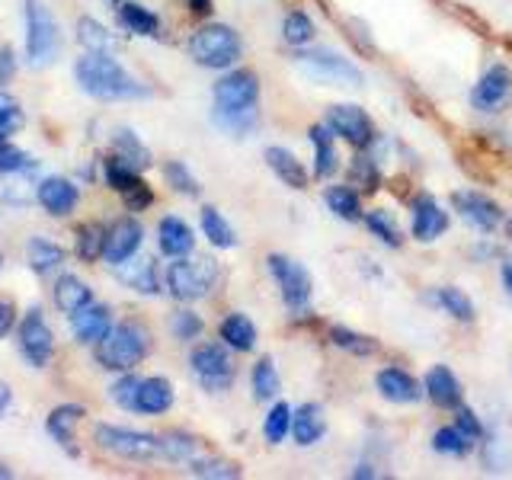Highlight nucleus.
Listing matches in <instances>:
<instances>
[{
  "label": "nucleus",
  "instance_id": "nucleus-1",
  "mask_svg": "<svg viewBox=\"0 0 512 480\" xmlns=\"http://www.w3.org/2000/svg\"><path fill=\"white\" fill-rule=\"evenodd\" d=\"M263 84L253 68H231L221 71V77L212 84V125L228 138L244 141L260 132L263 112H260Z\"/></svg>",
  "mask_w": 512,
  "mask_h": 480
},
{
  "label": "nucleus",
  "instance_id": "nucleus-43",
  "mask_svg": "<svg viewBox=\"0 0 512 480\" xmlns=\"http://www.w3.org/2000/svg\"><path fill=\"white\" fill-rule=\"evenodd\" d=\"M106 224L103 221H84L77 224L74 231V253L80 256L84 263H96L103 260V250H106Z\"/></svg>",
  "mask_w": 512,
  "mask_h": 480
},
{
  "label": "nucleus",
  "instance_id": "nucleus-52",
  "mask_svg": "<svg viewBox=\"0 0 512 480\" xmlns=\"http://www.w3.org/2000/svg\"><path fill=\"white\" fill-rule=\"evenodd\" d=\"M23 109L10 93H0V138H10L16 128H23Z\"/></svg>",
  "mask_w": 512,
  "mask_h": 480
},
{
  "label": "nucleus",
  "instance_id": "nucleus-58",
  "mask_svg": "<svg viewBox=\"0 0 512 480\" xmlns=\"http://www.w3.org/2000/svg\"><path fill=\"white\" fill-rule=\"evenodd\" d=\"M500 282H503V292L512 301V260H500Z\"/></svg>",
  "mask_w": 512,
  "mask_h": 480
},
{
  "label": "nucleus",
  "instance_id": "nucleus-47",
  "mask_svg": "<svg viewBox=\"0 0 512 480\" xmlns=\"http://www.w3.org/2000/svg\"><path fill=\"white\" fill-rule=\"evenodd\" d=\"M160 173H164V183L176 192V196H186V199H199L202 196L199 176L189 170L186 160H164Z\"/></svg>",
  "mask_w": 512,
  "mask_h": 480
},
{
  "label": "nucleus",
  "instance_id": "nucleus-60",
  "mask_svg": "<svg viewBox=\"0 0 512 480\" xmlns=\"http://www.w3.org/2000/svg\"><path fill=\"white\" fill-rule=\"evenodd\" d=\"M500 231H503V237H506V244L512 247V212L506 215V221H503V228H500Z\"/></svg>",
  "mask_w": 512,
  "mask_h": 480
},
{
  "label": "nucleus",
  "instance_id": "nucleus-5",
  "mask_svg": "<svg viewBox=\"0 0 512 480\" xmlns=\"http://www.w3.org/2000/svg\"><path fill=\"white\" fill-rule=\"evenodd\" d=\"M186 55L192 64L205 71H231L244 58V39L231 23L205 20L192 36L186 39Z\"/></svg>",
  "mask_w": 512,
  "mask_h": 480
},
{
  "label": "nucleus",
  "instance_id": "nucleus-35",
  "mask_svg": "<svg viewBox=\"0 0 512 480\" xmlns=\"http://www.w3.org/2000/svg\"><path fill=\"white\" fill-rule=\"evenodd\" d=\"M477 442L471 436H464V432L455 426V423H445V426H436L429 436V452L439 455V458H452V461H464L477 452Z\"/></svg>",
  "mask_w": 512,
  "mask_h": 480
},
{
  "label": "nucleus",
  "instance_id": "nucleus-33",
  "mask_svg": "<svg viewBox=\"0 0 512 480\" xmlns=\"http://www.w3.org/2000/svg\"><path fill=\"white\" fill-rule=\"evenodd\" d=\"M327 343L333 349L346 352L352 359H375L381 352V340L372 333H362V330H352L346 324H330L327 327Z\"/></svg>",
  "mask_w": 512,
  "mask_h": 480
},
{
  "label": "nucleus",
  "instance_id": "nucleus-23",
  "mask_svg": "<svg viewBox=\"0 0 512 480\" xmlns=\"http://www.w3.org/2000/svg\"><path fill=\"white\" fill-rule=\"evenodd\" d=\"M112 308L109 304H96L90 301L87 308H80L77 314H71V333L80 346H96L103 343L112 333Z\"/></svg>",
  "mask_w": 512,
  "mask_h": 480
},
{
  "label": "nucleus",
  "instance_id": "nucleus-55",
  "mask_svg": "<svg viewBox=\"0 0 512 480\" xmlns=\"http://www.w3.org/2000/svg\"><path fill=\"white\" fill-rule=\"evenodd\" d=\"M13 74H16V58H13V48H10V45H4V48H0V87L10 84Z\"/></svg>",
  "mask_w": 512,
  "mask_h": 480
},
{
  "label": "nucleus",
  "instance_id": "nucleus-13",
  "mask_svg": "<svg viewBox=\"0 0 512 480\" xmlns=\"http://www.w3.org/2000/svg\"><path fill=\"white\" fill-rule=\"evenodd\" d=\"M100 164H103V180H106V186H109L112 192H119L128 212H132V215L148 212V208L154 205V189H151L148 180L141 176V170L132 167V164H128V160L119 157V154H112V157L100 160Z\"/></svg>",
  "mask_w": 512,
  "mask_h": 480
},
{
  "label": "nucleus",
  "instance_id": "nucleus-16",
  "mask_svg": "<svg viewBox=\"0 0 512 480\" xmlns=\"http://www.w3.org/2000/svg\"><path fill=\"white\" fill-rule=\"evenodd\" d=\"M372 384H375V394L391 407H416V404H423V400H426L423 378H416L410 368L397 365V362L381 365L375 372V378H372Z\"/></svg>",
  "mask_w": 512,
  "mask_h": 480
},
{
  "label": "nucleus",
  "instance_id": "nucleus-2",
  "mask_svg": "<svg viewBox=\"0 0 512 480\" xmlns=\"http://www.w3.org/2000/svg\"><path fill=\"white\" fill-rule=\"evenodd\" d=\"M74 80L87 96L103 103L148 100L151 96V87L141 84L135 74H128L112 52H84L74 64Z\"/></svg>",
  "mask_w": 512,
  "mask_h": 480
},
{
  "label": "nucleus",
  "instance_id": "nucleus-15",
  "mask_svg": "<svg viewBox=\"0 0 512 480\" xmlns=\"http://www.w3.org/2000/svg\"><path fill=\"white\" fill-rule=\"evenodd\" d=\"M407 212H410V240H416V244H436L452 228V212L432 192H416L407 202Z\"/></svg>",
  "mask_w": 512,
  "mask_h": 480
},
{
  "label": "nucleus",
  "instance_id": "nucleus-41",
  "mask_svg": "<svg viewBox=\"0 0 512 480\" xmlns=\"http://www.w3.org/2000/svg\"><path fill=\"white\" fill-rule=\"evenodd\" d=\"M52 298H55V308L71 317V314H77L80 308H87V304L93 301V288L84 279L64 272V276H58V282L52 288Z\"/></svg>",
  "mask_w": 512,
  "mask_h": 480
},
{
  "label": "nucleus",
  "instance_id": "nucleus-21",
  "mask_svg": "<svg viewBox=\"0 0 512 480\" xmlns=\"http://www.w3.org/2000/svg\"><path fill=\"white\" fill-rule=\"evenodd\" d=\"M308 141H311V151H314V164H311V176L320 183H330L336 173H340V148H336V138L333 128L327 122H314L308 125Z\"/></svg>",
  "mask_w": 512,
  "mask_h": 480
},
{
  "label": "nucleus",
  "instance_id": "nucleus-42",
  "mask_svg": "<svg viewBox=\"0 0 512 480\" xmlns=\"http://www.w3.org/2000/svg\"><path fill=\"white\" fill-rule=\"evenodd\" d=\"M64 247L55 244V240H45V237H32L29 247H26V260H29V269L36 272V276H52L55 269L64 266Z\"/></svg>",
  "mask_w": 512,
  "mask_h": 480
},
{
  "label": "nucleus",
  "instance_id": "nucleus-38",
  "mask_svg": "<svg viewBox=\"0 0 512 480\" xmlns=\"http://www.w3.org/2000/svg\"><path fill=\"white\" fill-rule=\"evenodd\" d=\"M199 228H202V237L215 250H234L240 244L234 224L224 218V212H221L218 205H202L199 208Z\"/></svg>",
  "mask_w": 512,
  "mask_h": 480
},
{
  "label": "nucleus",
  "instance_id": "nucleus-54",
  "mask_svg": "<svg viewBox=\"0 0 512 480\" xmlns=\"http://www.w3.org/2000/svg\"><path fill=\"white\" fill-rule=\"evenodd\" d=\"M13 327H16V308H13V301L0 298V340H4V336H10Z\"/></svg>",
  "mask_w": 512,
  "mask_h": 480
},
{
  "label": "nucleus",
  "instance_id": "nucleus-22",
  "mask_svg": "<svg viewBox=\"0 0 512 480\" xmlns=\"http://www.w3.org/2000/svg\"><path fill=\"white\" fill-rule=\"evenodd\" d=\"M157 250L167 260H180V256L196 253V231L180 215H164L157 221Z\"/></svg>",
  "mask_w": 512,
  "mask_h": 480
},
{
  "label": "nucleus",
  "instance_id": "nucleus-36",
  "mask_svg": "<svg viewBox=\"0 0 512 480\" xmlns=\"http://www.w3.org/2000/svg\"><path fill=\"white\" fill-rule=\"evenodd\" d=\"M362 228L368 237H375L378 244L388 250H404V244H407L404 228H400V221L388 212V208H365Z\"/></svg>",
  "mask_w": 512,
  "mask_h": 480
},
{
  "label": "nucleus",
  "instance_id": "nucleus-39",
  "mask_svg": "<svg viewBox=\"0 0 512 480\" xmlns=\"http://www.w3.org/2000/svg\"><path fill=\"white\" fill-rule=\"evenodd\" d=\"M292 420H295V407L288 404L285 397L272 400V404L266 407V413H263V426H260L266 445L279 448V445H285L288 439H292Z\"/></svg>",
  "mask_w": 512,
  "mask_h": 480
},
{
  "label": "nucleus",
  "instance_id": "nucleus-19",
  "mask_svg": "<svg viewBox=\"0 0 512 480\" xmlns=\"http://www.w3.org/2000/svg\"><path fill=\"white\" fill-rule=\"evenodd\" d=\"M144 244V224L135 215H122L109 224L106 231V250H103V263L109 266H122L132 256H138Z\"/></svg>",
  "mask_w": 512,
  "mask_h": 480
},
{
  "label": "nucleus",
  "instance_id": "nucleus-27",
  "mask_svg": "<svg viewBox=\"0 0 512 480\" xmlns=\"http://www.w3.org/2000/svg\"><path fill=\"white\" fill-rule=\"evenodd\" d=\"M218 340L234 349L237 356H250L260 346V327L253 324V317L244 311H228L218 320Z\"/></svg>",
  "mask_w": 512,
  "mask_h": 480
},
{
  "label": "nucleus",
  "instance_id": "nucleus-50",
  "mask_svg": "<svg viewBox=\"0 0 512 480\" xmlns=\"http://www.w3.org/2000/svg\"><path fill=\"white\" fill-rule=\"evenodd\" d=\"M138 388H141V375H135V372H119V378L109 384V400L116 407H122L125 413H132L135 410Z\"/></svg>",
  "mask_w": 512,
  "mask_h": 480
},
{
  "label": "nucleus",
  "instance_id": "nucleus-20",
  "mask_svg": "<svg viewBox=\"0 0 512 480\" xmlns=\"http://www.w3.org/2000/svg\"><path fill=\"white\" fill-rule=\"evenodd\" d=\"M263 160H266L269 173L276 176L282 186H288L292 192L311 189V180H314L311 167H304V160L292 148H285V144H269V148H263Z\"/></svg>",
  "mask_w": 512,
  "mask_h": 480
},
{
  "label": "nucleus",
  "instance_id": "nucleus-10",
  "mask_svg": "<svg viewBox=\"0 0 512 480\" xmlns=\"http://www.w3.org/2000/svg\"><path fill=\"white\" fill-rule=\"evenodd\" d=\"M93 442L100 445L103 452L116 455L122 461L148 464V461L160 458V436H154V432L128 429V426H116V423H96Z\"/></svg>",
  "mask_w": 512,
  "mask_h": 480
},
{
  "label": "nucleus",
  "instance_id": "nucleus-9",
  "mask_svg": "<svg viewBox=\"0 0 512 480\" xmlns=\"http://www.w3.org/2000/svg\"><path fill=\"white\" fill-rule=\"evenodd\" d=\"M26 61L32 68H45L61 55V29L55 13L42 0H26Z\"/></svg>",
  "mask_w": 512,
  "mask_h": 480
},
{
  "label": "nucleus",
  "instance_id": "nucleus-40",
  "mask_svg": "<svg viewBox=\"0 0 512 480\" xmlns=\"http://www.w3.org/2000/svg\"><path fill=\"white\" fill-rule=\"evenodd\" d=\"M202 455V439L196 432L186 429H170L160 436V461L167 464H189L192 458Z\"/></svg>",
  "mask_w": 512,
  "mask_h": 480
},
{
  "label": "nucleus",
  "instance_id": "nucleus-25",
  "mask_svg": "<svg viewBox=\"0 0 512 480\" xmlns=\"http://www.w3.org/2000/svg\"><path fill=\"white\" fill-rule=\"evenodd\" d=\"M327 410L320 400H304L295 407V420H292V442L298 448H314L327 439Z\"/></svg>",
  "mask_w": 512,
  "mask_h": 480
},
{
  "label": "nucleus",
  "instance_id": "nucleus-56",
  "mask_svg": "<svg viewBox=\"0 0 512 480\" xmlns=\"http://www.w3.org/2000/svg\"><path fill=\"white\" fill-rule=\"evenodd\" d=\"M183 4L196 20H212V13H215V0H183Z\"/></svg>",
  "mask_w": 512,
  "mask_h": 480
},
{
  "label": "nucleus",
  "instance_id": "nucleus-63",
  "mask_svg": "<svg viewBox=\"0 0 512 480\" xmlns=\"http://www.w3.org/2000/svg\"><path fill=\"white\" fill-rule=\"evenodd\" d=\"M0 269H4V253H0Z\"/></svg>",
  "mask_w": 512,
  "mask_h": 480
},
{
  "label": "nucleus",
  "instance_id": "nucleus-6",
  "mask_svg": "<svg viewBox=\"0 0 512 480\" xmlns=\"http://www.w3.org/2000/svg\"><path fill=\"white\" fill-rule=\"evenodd\" d=\"M164 282L173 301L192 304L215 292L221 282V266L212 256H180V260H170Z\"/></svg>",
  "mask_w": 512,
  "mask_h": 480
},
{
  "label": "nucleus",
  "instance_id": "nucleus-59",
  "mask_svg": "<svg viewBox=\"0 0 512 480\" xmlns=\"http://www.w3.org/2000/svg\"><path fill=\"white\" fill-rule=\"evenodd\" d=\"M10 404H13V391H10V384L0 381V416H7Z\"/></svg>",
  "mask_w": 512,
  "mask_h": 480
},
{
  "label": "nucleus",
  "instance_id": "nucleus-4",
  "mask_svg": "<svg viewBox=\"0 0 512 480\" xmlns=\"http://www.w3.org/2000/svg\"><path fill=\"white\" fill-rule=\"evenodd\" d=\"M266 272H269L272 285H276L279 301H282V308L288 311V317H292V320H311L314 317V311H311V301H314L311 269L304 266L301 260H295V256L272 250L266 256Z\"/></svg>",
  "mask_w": 512,
  "mask_h": 480
},
{
  "label": "nucleus",
  "instance_id": "nucleus-49",
  "mask_svg": "<svg viewBox=\"0 0 512 480\" xmlns=\"http://www.w3.org/2000/svg\"><path fill=\"white\" fill-rule=\"evenodd\" d=\"M77 42L87 48V52H109L112 48V32L100 23L93 20V16H80L77 20Z\"/></svg>",
  "mask_w": 512,
  "mask_h": 480
},
{
  "label": "nucleus",
  "instance_id": "nucleus-30",
  "mask_svg": "<svg viewBox=\"0 0 512 480\" xmlns=\"http://www.w3.org/2000/svg\"><path fill=\"white\" fill-rule=\"evenodd\" d=\"M36 202L45 208V215L68 218L80 202V189L71 180H64V176H45L36 189Z\"/></svg>",
  "mask_w": 512,
  "mask_h": 480
},
{
  "label": "nucleus",
  "instance_id": "nucleus-61",
  "mask_svg": "<svg viewBox=\"0 0 512 480\" xmlns=\"http://www.w3.org/2000/svg\"><path fill=\"white\" fill-rule=\"evenodd\" d=\"M13 477V471L7 468V464H0V480H10Z\"/></svg>",
  "mask_w": 512,
  "mask_h": 480
},
{
  "label": "nucleus",
  "instance_id": "nucleus-45",
  "mask_svg": "<svg viewBox=\"0 0 512 480\" xmlns=\"http://www.w3.org/2000/svg\"><path fill=\"white\" fill-rule=\"evenodd\" d=\"M279 36L288 48H304V45H311L314 36H317V26L314 20L304 10H288L282 13V23H279Z\"/></svg>",
  "mask_w": 512,
  "mask_h": 480
},
{
  "label": "nucleus",
  "instance_id": "nucleus-26",
  "mask_svg": "<svg viewBox=\"0 0 512 480\" xmlns=\"http://www.w3.org/2000/svg\"><path fill=\"white\" fill-rule=\"evenodd\" d=\"M426 304H432L436 311H442L448 320H455V324H464L471 327L477 320V304L468 292H461L458 285H436L429 288V292L423 295Z\"/></svg>",
  "mask_w": 512,
  "mask_h": 480
},
{
  "label": "nucleus",
  "instance_id": "nucleus-24",
  "mask_svg": "<svg viewBox=\"0 0 512 480\" xmlns=\"http://www.w3.org/2000/svg\"><path fill=\"white\" fill-rule=\"evenodd\" d=\"M116 276L122 285H128L132 292H138L144 298H160L167 292V282H164V276H160V269L151 256H141V260L132 256L128 263L116 266Z\"/></svg>",
  "mask_w": 512,
  "mask_h": 480
},
{
  "label": "nucleus",
  "instance_id": "nucleus-46",
  "mask_svg": "<svg viewBox=\"0 0 512 480\" xmlns=\"http://www.w3.org/2000/svg\"><path fill=\"white\" fill-rule=\"evenodd\" d=\"M112 154L125 157L128 164L138 170H148L154 164V154L148 151V144H144L132 128H116V132H112Z\"/></svg>",
  "mask_w": 512,
  "mask_h": 480
},
{
  "label": "nucleus",
  "instance_id": "nucleus-3",
  "mask_svg": "<svg viewBox=\"0 0 512 480\" xmlns=\"http://www.w3.org/2000/svg\"><path fill=\"white\" fill-rule=\"evenodd\" d=\"M151 330L144 320L138 317H128L119 320L112 333L106 336L103 343L93 346V359L106 372H135V368L151 356Z\"/></svg>",
  "mask_w": 512,
  "mask_h": 480
},
{
  "label": "nucleus",
  "instance_id": "nucleus-48",
  "mask_svg": "<svg viewBox=\"0 0 512 480\" xmlns=\"http://www.w3.org/2000/svg\"><path fill=\"white\" fill-rule=\"evenodd\" d=\"M167 330L176 343H199L202 333H205V320L199 311H192V308H176L167 317Z\"/></svg>",
  "mask_w": 512,
  "mask_h": 480
},
{
  "label": "nucleus",
  "instance_id": "nucleus-12",
  "mask_svg": "<svg viewBox=\"0 0 512 480\" xmlns=\"http://www.w3.org/2000/svg\"><path fill=\"white\" fill-rule=\"evenodd\" d=\"M448 205H452V212L480 237H493L506 221V208L496 202L490 192H480L471 186L455 189L452 196H448Z\"/></svg>",
  "mask_w": 512,
  "mask_h": 480
},
{
  "label": "nucleus",
  "instance_id": "nucleus-34",
  "mask_svg": "<svg viewBox=\"0 0 512 480\" xmlns=\"http://www.w3.org/2000/svg\"><path fill=\"white\" fill-rule=\"evenodd\" d=\"M250 397L256 404H272L276 397H282V372L276 365V356H269V352H263L250 365Z\"/></svg>",
  "mask_w": 512,
  "mask_h": 480
},
{
  "label": "nucleus",
  "instance_id": "nucleus-53",
  "mask_svg": "<svg viewBox=\"0 0 512 480\" xmlns=\"http://www.w3.org/2000/svg\"><path fill=\"white\" fill-rule=\"evenodd\" d=\"M26 167H29V154L10 144V138H0V176L23 173Z\"/></svg>",
  "mask_w": 512,
  "mask_h": 480
},
{
  "label": "nucleus",
  "instance_id": "nucleus-37",
  "mask_svg": "<svg viewBox=\"0 0 512 480\" xmlns=\"http://www.w3.org/2000/svg\"><path fill=\"white\" fill-rule=\"evenodd\" d=\"M116 20L128 36H138V39H157L160 36V16L151 7L138 4V0H125V4H119Z\"/></svg>",
  "mask_w": 512,
  "mask_h": 480
},
{
  "label": "nucleus",
  "instance_id": "nucleus-51",
  "mask_svg": "<svg viewBox=\"0 0 512 480\" xmlns=\"http://www.w3.org/2000/svg\"><path fill=\"white\" fill-rule=\"evenodd\" d=\"M452 423L464 432V436H471L477 445L484 442V439H490V429H487V423L480 420V413L474 410V407H468V404H461L458 410H452Z\"/></svg>",
  "mask_w": 512,
  "mask_h": 480
},
{
  "label": "nucleus",
  "instance_id": "nucleus-14",
  "mask_svg": "<svg viewBox=\"0 0 512 480\" xmlns=\"http://www.w3.org/2000/svg\"><path fill=\"white\" fill-rule=\"evenodd\" d=\"M468 103L480 116H500L512 103V68L506 61H493L474 80V87L468 93Z\"/></svg>",
  "mask_w": 512,
  "mask_h": 480
},
{
  "label": "nucleus",
  "instance_id": "nucleus-8",
  "mask_svg": "<svg viewBox=\"0 0 512 480\" xmlns=\"http://www.w3.org/2000/svg\"><path fill=\"white\" fill-rule=\"evenodd\" d=\"M292 64L324 87H362V80H365L362 68L352 58L333 52L327 45H314V42L304 48H292Z\"/></svg>",
  "mask_w": 512,
  "mask_h": 480
},
{
  "label": "nucleus",
  "instance_id": "nucleus-62",
  "mask_svg": "<svg viewBox=\"0 0 512 480\" xmlns=\"http://www.w3.org/2000/svg\"><path fill=\"white\" fill-rule=\"evenodd\" d=\"M106 4H109V7H119V4H125V0H106Z\"/></svg>",
  "mask_w": 512,
  "mask_h": 480
},
{
  "label": "nucleus",
  "instance_id": "nucleus-11",
  "mask_svg": "<svg viewBox=\"0 0 512 480\" xmlns=\"http://www.w3.org/2000/svg\"><path fill=\"white\" fill-rule=\"evenodd\" d=\"M324 122L333 128V135L340 138L352 151H372L381 141V132L375 119L359 103H333L324 112Z\"/></svg>",
  "mask_w": 512,
  "mask_h": 480
},
{
  "label": "nucleus",
  "instance_id": "nucleus-18",
  "mask_svg": "<svg viewBox=\"0 0 512 480\" xmlns=\"http://www.w3.org/2000/svg\"><path fill=\"white\" fill-rule=\"evenodd\" d=\"M423 394H426L429 404L436 410H442V413H452V410H458L464 404V384L455 375V368L445 365V362H436V365L426 368Z\"/></svg>",
  "mask_w": 512,
  "mask_h": 480
},
{
  "label": "nucleus",
  "instance_id": "nucleus-44",
  "mask_svg": "<svg viewBox=\"0 0 512 480\" xmlns=\"http://www.w3.org/2000/svg\"><path fill=\"white\" fill-rule=\"evenodd\" d=\"M186 471L199 480H240L244 477V468H240L237 461H228L221 455H205V452L199 458H192L186 464Z\"/></svg>",
  "mask_w": 512,
  "mask_h": 480
},
{
  "label": "nucleus",
  "instance_id": "nucleus-32",
  "mask_svg": "<svg viewBox=\"0 0 512 480\" xmlns=\"http://www.w3.org/2000/svg\"><path fill=\"white\" fill-rule=\"evenodd\" d=\"M173 400H176L173 381L164 375H148V378H141L132 413L135 416H164V413H170Z\"/></svg>",
  "mask_w": 512,
  "mask_h": 480
},
{
  "label": "nucleus",
  "instance_id": "nucleus-28",
  "mask_svg": "<svg viewBox=\"0 0 512 480\" xmlns=\"http://www.w3.org/2000/svg\"><path fill=\"white\" fill-rule=\"evenodd\" d=\"M87 416L84 404H58L48 410L45 416V432L52 436V442H58V448L68 458H80V448L74 445V426Z\"/></svg>",
  "mask_w": 512,
  "mask_h": 480
},
{
  "label": "nucleus",
  "instance_id": "nucleus-29",
  "mask_svg": "<svg viewBox=\"0 0 512 480\" xmlns=\"http://www.w3.org/2000/svg\"><path fill=\"white\" fill-rule=\"evenodd\" d=\"M324 205H327V212L343 224H362L365 218V196L346 180L343 183L330 180L324 186Z\"/></svg>",
  "mask_w": 512,
  "mask_h": 480
},
{
  "label": "nucleus",
  "instance_id": "nucleus-57",
  "mask_svg": "<svg viewBox=\"0 0 512 480\" xmlns=\"http://www.w3.org/2000/svg\"><path fill=\"white\" fill-rule=\"evenodd\" d=\"M349 477H356V480H362V477H365V480H375V477H381V471H375V464H372V461H359L356 468L349 471Z\"/></svg>",
  "mask_w": 512,
  "mask_h": 480
},
{
  "label": "nucleus",
  "instance_id": "nucleus-7",
  "mask_svg": "<svg viewBox=\"0 0 512 480\" xmlns=\"http://www.w3.org/2000/svg\"><path fill=\"white\" fill-rule=\"evenodd\" d=\"M237 352L221 340H199L189 349V375L205 394H228L237 384Z\"/></svg>",
  "mask_w": 512,
  "mask_h": 480
},
{
  "label": "nucleus",
  "instance_id": "nucleus-31",
  "mask_svg": "<svg viewBox=\"0 0 512 480\" xmlns=\"http://www.w3.org/2000/svg\"><path fill=\"white\" fill-rule=\"evenodd\" d=\"M346 183H352L365 199H372L378 196V192L384 189V170H381V160L372 151H356L349 157V164H346Z\"/></svg>",
  "mask_w": 512,
  "mask_h": 480
},
{
  "label": "nucleus",
  "instance_id": "nucleus-17",
  "mask_svg": "<svg viewBox=\"0 0 512 480\" xmlns=\"http://www.w3.org/2000/svg\"><path fill=\"white\" fill-rule=\"evenodd\" d=\"M16 346H20V356L32 365V368H45L55 356V333L45 324V314L39 304H32L26 311V317L16 327Z\"/></svg>",
  "mask_w": 512,
  "mask_h": 480
}]
</instances>
